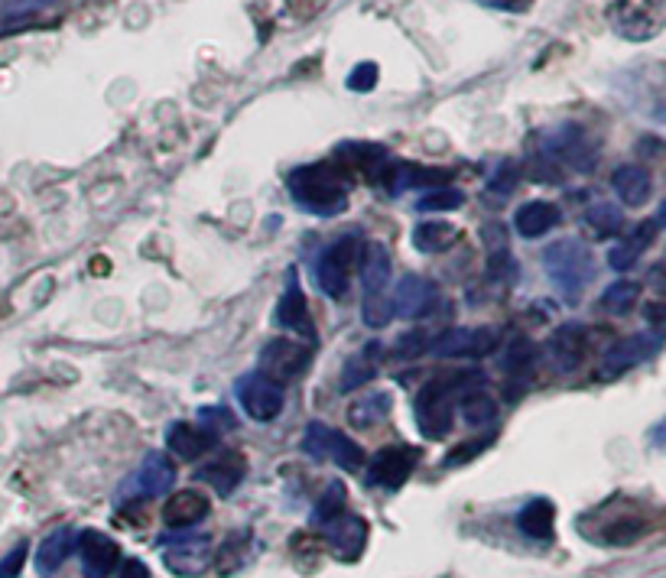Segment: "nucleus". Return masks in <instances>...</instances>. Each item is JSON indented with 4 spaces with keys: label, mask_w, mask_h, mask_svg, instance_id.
I'll return each mask as SVG.
<instances>
[{
    "label": "nucleus",
    "mask_w": 666,
    "mask_h": 578,
    "mask_svg": "<svg viewBox=\"0 0 666 578\" xmlns=\"http://www.w3.org/2000/svg\"><path fill=\"white\" fill-rule=\"evenodd\" d=\"M475 4L488 7V10H501V13H524L533 0H475Z\"/></svg>",
    "instance_id": "09e8293b"
},
{
    "label": "nucleus",
    "mask_w": 666,
    "mask_h": 578,
    "mask_svg": "<svg viewBox=\"0 0 666 578\" xmlns=\"http://www.w3.org/2000/svg\"><path fill=\"white\" fill-rule=\"evenodd\" d=\"M465 202V195L459 192V189H449V186H442V189H433V192H426L420 202H416V208L420 212H455Z\"/></svg>",
    "instance_id": "58836bf2"
},
{
    "label": "nucleus",
    "mask_w": 666,
    "mask_h": 578,
    "mask_svg": "<svg viewBox=\"0 0 666 578\" xmlns=\"http://www.w3.org/2000/svg\"><path fill=\"white\" fill-rule=\"evenodd\" d=\"M117 578H153V575H150V569H147V562L124 559V566H121V572H117Z\"/></svg>",
    "instance_id": "8fccbe9b"
},
{
    "label": "nucleus",
    "mask_w": 666,
    "mask_h": 578,
    "mask_svg": "<svg viewBox=\"0 0 666 578\" xmlns=\"http://www.w3.org/2000/svg\"><path fill=\"white\" fill-rule=\"evenodd\" d=\"M234 397H238L241 410L251 419H257V423H270V419H277L283 410V387L260 371L244 374L238 384H234Z\"/></svg>",
    "instance_id": "39448f33"
},
{
    "label": "nucleus",
    "mask_w": 666,
    "mask_h": 578,
    "mask_svg": "<svg viewBox=\"0 0 666 578\" xmlns=\"http://www.w3.org/2000/svg\"><path fill=\"white\" fill-rule=\"evenodd\" d=\"M244 475H247V462H244V455H238V452L218 455V458H212V462H205L199 471H195V478L205 481L208 488H215V494H221V497L238 491Z\"/></svg>",
    "instance_id": "2eb2a0df"
},
{
    "label": "nucleus",
    "mask_w": 666,
    "mask_h": 578,
    "mask_svg": "<svg viewBox=\"0 0 666 578\" xmlns=\"http://www.w3.org/2000/svg\"><path fill=\"white\" fill-rule=\"evenodd\" d=\"M462 419L468 426H488L498 419V400L488 390H468L462 393Z\"/></svg>",
    "instance_id": "c756f323"
},
{
    "label": "nucleus",
    "mask_w": 666,
    "mask_h": 578,
    "mask_svg": "<svg viewBox=\"0 0 666 578\" xmlns=\"http://www.w3.org/2000/svg\"><path fill=\"white\" fill-rule=\"evenodd\" d=\"M303 452L316 462H335L345 471H358L364 465V452L351 442L345 432H338L325 423H309L303 432Z\"/></svg>",
    "instance_id": "20e7f679"
},
{
    "label": "nucleus",
    "mask_w": 666,
    "mask_h": 578,
    "mask_svg": "<svg viewBox=\"0 0 666 578\" xmlns=\"http://www.w3.org/2000/svg\"><path fill=\"white\" fill-rule=\"evenodd\" d=\"M218 445L215 432H208L205 426H192V423H173L166 429V449L173 452L182 462H195L199 455L212 452Z\"/></svg>",
    "instance_id": "f3484780"
},
{
    "label": "nucleus",
    "mask_w": 666,
    "mask_h": 578,
    "mask_svg": "<svg viewBox=\"0 0 666 578\" xmlns=\"http://www.w3.org/2000/svg\"><path fill=\"white\" fill-rule=\"evenodd\" d=\"M251 553H254V540H251V533H234L231 540L221 546V553H218V572L221 575H231V572H238L241 566H247V559H251Z\"/></svg>",
    "instance_id": "2f4dec72"
},
{
    "label": "nucleus",
    "mask_w": 666,
    "mask_h": 578,
    "mask_svg": "<svg viewBox=\"0 0 666 578\" xmlns=\"http://www.w3.org/2000/svg\"><path fill=\"white\" fill-rule=\"evenodd\" d=\"M75 553H78V562H82L85 578H108L117 566V559H121L117 543L111 540L108 533H98V530L78 533Z\"/></svg>",
    "instance_id": "9b49d317"
},
{
    "label": "nucleus",
    "mask_w": 666,
    "mask_h": 578,
    "mask_svg": "<svg viewBox=\"0 0 666 578\" xmlns=\"http://www.w3.org/2000/svg\"><path fill=\"white\" fill-rule=\"evenodd\" d=\"M660 335H631V338H621V341H615L608 351H605V358H602V377H621L624 371H631V367H637V364H644V361H650L654 354L660 351Z\"/></svg>",
    "instance_id": "1a4fd4ad"
},
{
    "label": "nucleus",
    "mask_w": 666,
    "mask_h": 578,
    "mask_svg": "<svg viewBox=\"0 0 666 578\" xmlns=\"http://www.w3.org/2000/svg\"><path fill=\"white\" fill-rule=\"evenodd\" d=\"M657 221L650 218V221H641L628 238L624 241H618L615 247L608 251V267L611 270H631L637 260H641V254L647 251L650 244H654V238H657Z\"/></svg>",
    "instance_id": "6ab92c4d"
},
{
    "label": "nucleus",
    "mask_w": 666,
    "mask_h": 578,
    "mask_svg": "<svg viewBox=\"0 0 666 578\" xmlns=\"http://www.w3.org/2000/svg\"><path fill=\"white\" fill-rule=\"evenodd\" d=\"M364 254H368V241H364L358 231L342 234V238H338V241L329 247V251H325V257H329L338 270H345L348 277H355V270H361Z\"/></svg>",
    "instance_id": "c85d7f7f"
},
{
    "label": "nucleus",
    "mask_w": 666,
    "mask_h": 578,
    "mask_svg": "<svg viewBox=\"0 0 666 578\" xmlns=\"http://www.w3.org/2000/svg\"><path fill=\"white\" fill-rule=\"evenodd\" d=\"M374 85H377V65L374 62H358L355 69L348 72V88L351 91H361V95H368Z\"/></svg>",
    "instance_id": "37998d69"
},
{
    "label": "nucleus",
    "mask_w": 666,
    "mask_h": 578,
    "mask_svg": "<svg viewBox=\"0 0 666 578\" xmlns=\"http://www.w3.org/2000/svg\"><path fill=\"white\" fill-rule=\"evenodd\" d=\"M309 361H312V348H306L303 341L273 338L264 345V351H260L257 371L270 380H277V384H283V380H296L299 374H303Z\"/></svg>",
    "instance_id": "423d86ee"
},
{
    "label": "nucleus",
    "mask_w": 666,
    "mask_h": 578,
    "mask_svg": "<svg viewBox=\"0 0 666 578\" xmlns=\"http://www.w3.org/2000/svg\"><path fill=\"white\" fill-rule=\"evenodd\" d=\"M644 319L650 322V328H654V335L666 338V302H663V299L647 302V306H644Z\"/></svg>",
    "instance_id": "49530a36"
},
{
    "label": "nucleus",
    "mask_w": 666,
    "mask_h": 578,
    "mask_svg": "<svg viewBox=\"0 0 666 578\" xmlns=\"http://www.w3.org/2000/svg\"><path fill=\"white\" fill-rule=\"evenodd\" d=\"M436 286L416 277V273H407V277H400L394 293H390V299H394V315H400V319H420V315H426V309L436 302Z\"/></svg>",
    "instance_id": "4468645a"
},
{
    "label": "nucleus",
    "mask_w": 666,
    "mask_h": 578,
    "mask_svg": "<svg viewBox=\"0 0 666 578\" xmlns=\"http://www.w3.org/2000/svg\"><path fill=\"white\" fill-rule=\"evenodd\" d=\"M199 423L208 429V432H231L234 426H238V419H234V413L228 410V406H205V410H199Z\"/></svg>",
    "instance_id": "79ce46f5"
},
{
    "label": "nucleus",
    "mask_w": 666,
    "mask_h": 578,
    "mask_svg": "<svg viewBox=\"0 0 666 578\" xmlns=\"http://www.w3.org/2000/svg\"><path fill=\"white\" fill-rule=\"evenodd\" d=\"M26 543H20V546H13L10 553L0 559V578H17L20 572H23V566H26Z\"/></svg>",
    "instance_id": "c03bdc74"
},
{
    "label": "nucleus",
    "mask_w": 666,
    "mask_h": 578,
    "mask_svg": "<svg viewBox=\"0 0 666 578\" xmlns=\"http://www.w3.org/2000/svg\"><path fill=\"white\" fill-rule=\"evenodd\" d=\"M488 277H491V280H501V283L517 280V260L511 257V251H507V247L488 254Z\"/></svg>",
    "instance_id": "ea45409f"
},
{
    "label": "nucleus",
    "mask_w": 666,
    "mask_h": 578,
    "mask_svg": "<svg viewBox=\"0 0 666 578\" xmlns=\"http://www.w3.org/2000/svg\"><path fill=\"white\" fill-rule=\"evenodd\" d=\"M644 533H647V520L628 514V517L611 520L608 527H605V533H602V540L611 543V546H628V543H634V540H641Z\"/></svg>",
    "instance_id": "72a5a7b5"
},
{
    "label": "nucleus",
    "mask_w": 666,
    "mask_h": 578,
    "mask_svg": "<svg viewBox=\"0 0 666 578\" xmlns=\"http://www.w3.org/2000/svg\"><path fill=\"white\" fill-rule=\"evenodd\" d=\"M585 225L592 228L595 238H615V234H621V228H624V215L618 205L598 202L585 212Z\"/></svg>",
    "instance_id": "7c9ffc66"
},
{
    "label": "nucleus",
    "mask_w": 666,
    "mask_h": 578,
    "mask_svg": "<svg viewBox=\"0 0 666 578\" xmlns=\"http://www.w3.org/2000/svg\"><path fill=\"white\" fill-rule=\"evenodd\" d=\"M517 176H520L517 163L504 160L501 166H494V173L488 176V192L501 195V199H504L507 192H514V186H517Z\"/></svg>",
    "instance_id": "a19ab883"
},
{
    "label": "nucleus",
    "mask_w": 666,
    "mask_h": 578,
    "mask_svg": "<svg viewBox=\"0 0 666 578\" xmlns=\"http://www.w3.org/2000/svg\"><path fill=\"white\" fill-rule=\"evenodd\" d=\"M650 442H657V445H666V419H660V423L650 429Z\"/></svg>",
    "instance_id": "3c124183"
},
{
    "label": "nucleus",
    "mask_w": 666,
    "mask_h": 578,
    "mask_svg": "<svg viewBox=\"0 0 666 578\" xmlns=\"http://www.w3.org/2000/svg\"><path fill=\"white\" fill-rule=\"evenodd\" d=\"M316 280H319V286H322V293L325 296H332V299H345V293H348V286H351V277L345 270H338L329 257H319V264H316Z\"/></svg>",
    "instance_id": "c9c22d12"
},
{
    "label": "nucleus",
    "mask_w": 666,
    "mask_h": 578,
    "mask_svg": "<svg viewBox=\"0 0 666 578\" xmlns=\"http://www.w3.org/2000/svg\"><path fill=\"white\" fill-rule=\"evenodd\" d=\"M205 517H208V497L199 494V491H192V488L176 491V494L166 501V507H163L166 527H173V530L195 527V523L205 520Z\"/></svg>",
    "instance_id": "a211bd4d"
},
{
    "label": "nucleus",
    "mask_w": 666,
    "mask_h": 578,
    "mask_svg": "<svg viewBox=\"0 0 666 578\" xmlns=\"http://www.w3.org/2000/svg\"><path fill=\"white\" fill-rule=\"evenodd\" d=\"M543 267L550 273L553 286L569 302H579L582 289L595 277V257L582 241H556L543 251Z\"/></svg>",
    "instance_id": "f03ea898"
},
{
    "label": "nucleus",
    "mask_w": 666,
    "mask_h": 578,
    "mask_svg": "<svg viewBox=\"0 0 666 578\" xmlns=\"http://www.w3.org/2000/svg\"><path fill=\"white\" fill-rule=\"evenodd\" d=\"M559 208L553 202H543V199H533L527 205L517 208L514 215V228L520 238H543V234H550L556 225H559Z\"/></svg>",
    "instance_id": "412c9836"
},
{
    "label": "nucleus",
    "mask_w": 666,
    "mask_h": 578,
    "mask_svg": "<svg viewBox=\"0 0 666 578\" xmlns=\"http://www.w3.org/2000/svg\"><path fill=\"white\" fill-rule=\"evenodd\" d=\"M387 283H390V254H387V247L377 244V241H368V254H364V264H361L364 296L387 293Z\"/></svg>",
    "instance_id": "bb28decb"
},
{
    "label": "nucleus",
    "mask_w": 666,
    "mask_h": 578,
    "mask_svg": "<svg viewBox=\"0 0 666 578\" xmlns=\"http://www.w3.org/2000/svg\"><path fill=\"white\" fill-rule=\"evenodd\" d=\"M481 449H488V439H475V442H465V445H455L452 449V455L446 458V465L452 468V465H462V462H468V458H475Z\"/></svg>",
    "instance_id": "de8ad7c7"
},
{
    "label": "nucleus",
    "mask_w": 666,
    "mask_h": 578,
    "mask_svg": "<svg viewBox=\"0 0 666 578\" xmlns=\"http://www.w3.org/2000/svg\"><path fill=\"white\" fill-rule=\"evenodd\" d=\"M342 514H345V488H342V481H335L332 488L319 497V504L312 507V520L325 523V527H329V523L338 520Z\"/></svg>",
    "instance_id": "e433bc0d"
},
{
    "label": "nucleus",
    "mask_w": 666,
    "mask_h": 578,
    "mask_svg": "<svg viewBox=\"0 0 666 578\" xmlns=\"http://www.w3.org/2000/svg\"><path fill=\"white\" fill-rule=\"evenodd\" d=\"M273 319H277L280 328H286V332H296L303 338H316V328H312V315H309V306H306V293L303 286H299V280L290 273V280H286V289L283 296L277 302V309H273Z\"/></svg>",
    "instance_id": "ddd939ff"
},
{
    "label": "nucleus",
    "mask_w": 666,
    "mask_h": 578,
    "mask_svg": "<svg viewBox=\"0 0 666 578\" xmlns=\"http://www.w3.org/2000/svg\"><path fill=\"white\" fill-rule=\"evenodd\" d=\"M611 189L618 192V199L631 208H641L650 199V173L644 166H618L615 176H611Z\"/></svg>",
    "instance_id": "5701e85b"
},
{
    "label": "nucleus",
    "mask_w": 666,
    "mask_h": 578,
    "mask_svg": "<svg viewBox=\"0 0 666 578\" xmlns=\"http://www.w3.org/2000/svg\"><path fill=\"white\" fill-rule=\"evenodd\" d=\"M361 315L371 328H384L390 319H394V299L390 293H371L361 299Z\"/></svg>",
    "instance_id": "4c0bfd02"
},
{
    "label": "nucleus",
    "mask_w": 666,
    "mask_h": 578,
    "mask_svg": "<svg viewBox=\"0 0 666 578\" xmlns=\"http://www.w3.org/2000/svg\"><path fill=\"white\" fill-rule=\"evenodd\" d=\"M176 484V465L166 452H147L134 471V488L143 497H160Z\"/></svg>",
    "instance_id": "dca6fc26"
},
{
    "label": "nucleus",
    "mask_w": 666,
    "mask_h": 578,
    "mask_svg": "<svg viewBox=\"0 0 666 578\" xmlns=\"http://www.w3.org/2000/svg\"><path fill=\"white\" fill-rule=\"evenodd\" d=\"M75 543H78V533L72 527H62L56 533H49L43 543L36 549V569L39 575H52L65 559L75 553Z\"/></svg>",
    "instance_id": "4be33fe9"
},
{
    "label": "nucleus",
    "mask_w": 666,
    "mask_h": 578,
    "mask_svg": "<svg viewBox=\"0 0 666 578\" xmlns=\"http://www.w3.org/2000/svg\"><path fill=\"white\" fill-rule=\"evenodd\" d=\"M416 465H420V449H416V445H387V449L374 455L368 478H371V484H377V488L394 491L413 475Z\"/></svg>",
    "instance_id": "6e6552de"
},
{
    "label": "nucleus",
    "mask_w": 666,
    "mask_h": 578,
    "mask_svg": "<svg viewBox=\"0 0 666 578\" xmlns=\"http://www.w3.org/2000/svg\"><path fill=\"white\" fill-rule=\"evenodd\" d=\"M459 238L462 231L449 225V221H423V225L413 228V244L420 254H442L452 244H459Z\"/></svg>",
    "instance_id": "a878e982"
},
{
    "label": "nucleus",
    "mask_w": 666,
    "mask_h": 578,
    "mask_svg": "<svg viewBox=\"0 0 666 578\" xmlns=\"http://www.w3.org/2000/svg\"><path fill=\"white\" fill-rule=\"evenodd\" d=\"M654 221H657L660 228H666V199H663V205H660V212H657V218H654Z\"/></svg>",
    "instance_id": "603ef678"
},
{
    "label": "nucleus",
    "mask_w": 666,
    "mask_h": 578,
    "mask_svg": "<svg viewBox=\"0 0 666 578\" xmlns=\"http://www.w3.org/2000/svg\"><path fill=\"white\" fill-rule=\"evenodd\" d=\"M413 416L416 426L426 439H446L455 423V406H452V390L446 380H429V384L416 393L413 400Z\"/></svg>",
    "instance_id": "7ed1b4c3"
},
{
    "label": "nucleus",
    "mask_w": 666,
    "mask_h": 578,
    "mask_svg": "<svg viewBox=\"0 0 666 578\" xmlns=\"http://www.w3.org/2000/svg\"><path fill=\"white\" fill-rule=\"evenodd\" d=\"M537 364V345L530 338H514L504 354V371L511 377H527Z\"/></svg>",
    "instance_id": "473e14b6"
},
{
    "label": "nucleus",
    "mask_w": 666,
    "mask_h": 578,
    "mask_svg": "<svg viewBox=\"0 0 666 578\" xmlns=\"http://www.w3.org/2000/svg\"><path fill=\"white\" fill-rule=\"evenodd\" d=\"M286 186H290L293 202L312 215H335L348 205V176L335 163L299 166L286 179Z\"/></svg>",
    "instance_id": "f257e3e1"
},
{
    "label": "nucleus",
    "mask_w": 666,
    "mask_h": 578,
    "mask_svg": "<svg viewBox=\"0 0 666 578\" xmlns=\"http://www.w3.org/2000/svg\"><path fill=\"white\" fill-rule=\"evenodd\" d=\"M166 569L179 575V578H199L208 562H212V540L208 536H189V540H179L176 546H169L163 553Z\"/></svg>",
    "instance_id": "f8f14e48"
},
{
    "label": "nucleus",
    "mask_w": 666,
    "mask_h": 578,
    "mask_svg": "<svg viewBox=\"0 0 666 578\" xmlns=\"http://www.w3.org/2000/svg\"><path fill=\"white\" fill-rule=\"evenodd\" d=\"M381 358H384V348L371 341V345H364V351H358L355 358H348V364L342 367V387L345 393L358 390L361 384H368V380L377 374V367H381Z\"/></svg>",
    "instance_id": "393cba45"
},
{
    "label": "nucleus",
    "mask_w": 666,
    "mask_h": 578,
    "mask_svg": "<svg viewBox=\"0 0 666 578\" xmlns=\"http://www.w3.org/2000/svg\"><path fill=\"white\" fill-rule=\"evenodd\" d=\"M436 358H485L498 348V332L494 328H449L439 338L429 341Z\"/></svg>",
    "instance_id": "0eeeda50"
},
{
    "label": "nucleus",
    "mask_w": 666,
    "mask_h": 578,
    "mask_svg": "<svg viewBox=\"0 0 666 578\" xmlns=\"http://www.w3.org/2000/svg\"><path fill=\"white\" fill-rule=\"evenodd\" d=\"M390 410H394V397H390L387 390L371 393V397H361V400H355L348 406V423L355 429H371V426L381 423Z\"/></svg>",
    "instance_id": "cd10ccee"
},
{
    "label": "nucleus",
    "mask_w": 666,
    "mask_h": 578,
    "mask_svg": "<svg viewBox=\"0 0 666 578\" xmlns=\"http://www.w3.org/2000/svg\"><path fill=\"white\" fill-rule=\"evenodd\" d=\"M589 354V332H585L582 322H563L546 341V358L553 361L556 371H576Z\"/></svg>",
    "instance_id": "9d476101"
},
{
    "label": "nucleus",
    "mask_w": 666,
    "mask_h": 578,
    "mask_svg": "<svg viewBox=\"0 0 666 578\" xmlns=\"http://www.w3.org/2000/svg\"><path fill=\"white\" fill-rule=\"evenodd\" d=\"M364 543H368V523L355 514H342L329 523V546L342 559H358Z\"/></svg>",
    "instance_id": "aec40b11"
},
{
    "label": "nucleus",
    "mask_w": 666,
    "mask_h": 578,
    "mask_svg": "<svg viewBox=\"0 0 666 578\" xmlns=\"http://www.w3.org/2000/svg\"><path fill=\"white\" fill-rule=\"evenodd\" d=\"M637 296H641V286H637L634 280H618V283H611V286L605 289L602 309L611 312V315H624V312H631Z\"/></svg>",
    "instance_id": "f704fd0d"
},
{
    "label": "nucleus",
    "mask_w": 666,
    "mask_h": 578,
    "mask_svg": "<svg viewBox=\"0 0 666 578\" xmlns=\"http://www.w3.org/2000/svg\"><path fill=\"white\" fill-rule=\"evenodd\" d=\"M429 348V338L423 332H413V335H403L397 345H394V354L397 358H416L420 351Z\"/></svg>",
    "instance_id": "a18cd8bd"
},
{
    "label": "nucleus",
    "mask_w": 666,
    "mask_h": 578,
    "mask_svg": "<svg viewBox=\"0 0 666 578\" xmlns=\"http://www.w3.org/2000/svg\"><path fill=\"white\" fill-rule=\"evenodd\" d=\"M517 530L530 536V540H553V530H556V507L546 501V497H537V501H530L524 510L517 514Z\"/></svg>",
    "instance_id": "b1692460"
}]
</instances>
